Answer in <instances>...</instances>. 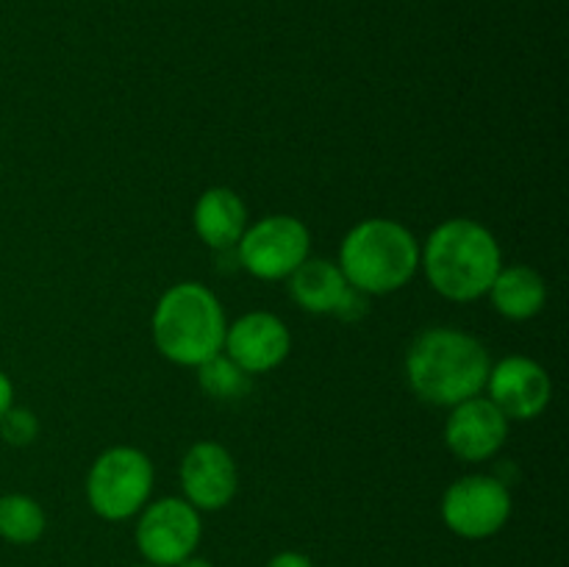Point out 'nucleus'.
<instances>
[{
    "instance_id": "obj_1",
    "label": "nucleus",
    "mask_w": 569,
    "mask_h": 567,
    "mask_svg": "<svg viewBox=\"0 0 569 567\" xmlns=\"http://www.w3.org/2000/svg\"><path fill=\"white\" fill-rule=\"evenodd\" d=\"M489 367L481 339L448 326L422 331L406 354V378L417 398L448 409L483 392Z\"/></svg>"
},
{
    "instance_id": "obj_2",
    "label": "nucleus",
    "mask_w": 569,
    "mask_h": 567,
    "mask_svg": "<svg viewBox=\"0 0 569 567\" xmlns=\"http://www.w3.org/2000/svg\"><path fill=\"white\" fill-rule=\"evenodd\" d=\"M420 265L428 284L442 298L456 304H472L483 298L503 267V250L498 239L470 217L445 220L426 239L420 250Z\"/></svg>"
},
{
    "instance_id": "obj_3",
    "label": "nucleus",
    "mask_w": 569,
    "mask_h": 567,
    "mask_svg": "<svg viewBox=\"0 0 569 567\" xmlns=\"http://www.w3.org/2000/svg\"><path fill=\"white\" fill-rule=\"evenodd\" d=\"M150 328L164 359L181 367H198L222 354L228 320L220 298L206 284L181 281L161 295Z\"/></svg>"
},
{
    "instance_id": "obj_4",
    "label": "nucleus",
    "mask_w": 569,
    "mask_h": 567,
    "mask_svg": "<svg viewBox=\"0 0 569 567\" xmlns=\"http://www.w3.org/2000/svg\"><path fill=\"white\" fill-rule=\"evenodd\" d=\"M337 265L356 292L389 295L403 289L420 270V245L400 222L370 217L342 239Z\"/></svg>"
},
{
    "instance_id": "obj_5",
    "label": "nucleus",
    "mask_w": 569,
    "mask_h": 567,
    "mask_svg": "<svg viewBox=\"0 0 569 567\" xmlns=\"http://www.w3.org/2000/svg\"><path fill=\"white\" fill-rule=\"evenodd\" d=\"M153 493V461L128 445L103 450L87 476V500L109 523L128 520L148 506Z\"/></svg>"
},
{
    "instance_id": "obj_6",
    "label": "nucleus",
    "mask_w": 569,
    "mask_h": 567,
    "mask_svg": "<svg viewBox=\"0 0 569 567\" xmlns=\"http://www.w3.org/2000/svg\"><path fill=\"white\" fill-rule=\"evenodd\" d=\"M233 253H237V265H242L253 278L281 281L309 259L311 233L298 217L270 215L256 226L244 228Z\"/></svg>"
},
{
    "instance_id": "obj_7",
    "label": "nucleus",
    "mask_w": 569,
    "mask_h": 567,
    "mask_svg": "<svg viewBox=\"0 0 569 567\" xmlns=\"http://www.w3.org/2000/svg\"><path fill=\"white\" fill-rule=\"evenodd\" d=\"M203 534L200 511L183 498H161L139 511L137 548L153 567H176L194 554Z\"/></svg>"
},
{
    "instance_id": "obj_8",
    "label": "nucleus",
    "mask_w": 569,
    "mask_h": 567,
    "mask_svg": "<svg viewBox=\"0 0 569 567\" xmlns=\"http://www.w3.org/2000/svg\"><path fill=\"white\" fill-rule=\"evenodd\" d=\"M511 517V493L495 476H465L442 495V520L465 539L495 537Z\"/></svg>"
},
{
    "instance_id": "obj_9",
    "label": "nucleus",
    "mask_w": 569,
    "mask_h": 567,
    "mask_svg": "<svg viewBox=\"0 0 569 567\" xmlns=\"http://www.w3.org/2000/svg\"><path fill=\"white\" fill-rule=\"evenodd\" d=\"M489 400L509 420H537L553 398V381L539 361L528 356H506L489 367Z\"/></svg>"
},
{
    "instance_id": "obj_10",
    "label": "nucleus",
    "mask_w": 569,
    "mask_h": 567,
    "mask_svg": "<svg viewBox=\"0 0 569 567\" xmlns=\"http://www.w3.org/2000/svg\"><path fill=\"white\" fill-rule=\"evenodd\" d=\"M292 350L287 322L272 311H248L226 328L222 354L237 361L248 376H261L281 365Z\"/></svg>"
},
{
    "instance_id": "obj_11",
    "label": "nucleus",
    "mask_w": 569,
    "mask_h": 567,
    "mask_svg": "<svg viewBox=\"0 0 569 567\" xmlns=\"http://www.w3.org/2000/svg\"><path fill=\"white\" fill-rule=\"evenodd\" d=\"M509 437V417L489 398H467L450 406L445 422V442L461 461H487L498 454Z\"/></svg>"
},
{
    "instance_id": "obj_12",
    "label": "nucleus",
    "mask_w": 569,
    "mask_h": 567,
    "mask_svg": "<svg viewBox=\"0 0 569 567\" xmlns=\"http://www.w3.org/2000/svg\"><path fill=\"white\" fill-rule=\"evenodd\" d=\"M183 500L198 511L226 509L239 489L237 461L220 442H194L181 461Z\"/></svg>"
},
{
    "instance_id": "obj_13",
    "label": "nucleus",
    "mask_w": 569,
    "mask_h": 567,
    "mask_svg": "<svg viewBox=\"0 0 569 567\" xmlns=\"http://www.w3.org/2000/svg\"><path fill=\"white\" fill-rule=\"evenodd\" d=\"M289 292L295 304L311 315H337L342 320H356L365 315V295L350 287L333 261L306 259L289 276Z\"/></svg>"
},
{
    "instance_id": "obj_14",
    "label": "nucleus",
    "mask_w": 569,
    "mask_h": 567,
    "mask_svg": "<svg viewBox=\"0 0 569 567\" xmlns=\"http://www.w3.org/2000/svg\"><path fill=\"white\" fill-rule=\"evenodd\" d=\"M192 222L203 245L217 253H231L248 228V209L233 189L211 187L194 203Z\"/></svg>"
},
{
    "instance_id": "obj_15",
    "label": "nucleus",
    "mask_w": 569,
    "mask_h": 567,
    "mask_svg": "<svg viewBox=\"0 0 569 567\" xmlns=\"http://www.w3.org/2000/svg\"><path fill=\"white\" fill-rule=\"evenodd\" d=\"M487 295L492 298L498 315L509 317V320H531L548 304V284L533 267H500Z\"/></svg>"
},
{
    "instance_id": "obj_16",
    "label": "nucleus",
    "mask_w": 569,
    "mask_h": 567,
    "mask_svg": "<svg viewBox=\"0 0 569 567\" xmlns=\"http://www.w3.org/2000/svg\"><path fill=\"white\" fill-rule=\"evenodd\" d=\"M48 517L31 495L11 493L0 498V537L11 545H31L44 534Z\"/></svg>"
},
{
    "instance_id": "obj_17",
    "label": "nucleus",
    "mask_w": 569,
    "mask_h": 567,
    "mask_svg": "<svg viewBox=\"0 0 569 567\" xmlns=\"http://www.w3.org/2000/svg\"><path fill=\"white\" fill-rule=\"evenodd\" d=\"M198 384L209 398L222 400V404L242 400L250 392V376L226 354H217L198 365Z\"/></svg>"
},
{
    "instance_id": "obj_18",
    "label": "nucleus",
    "mask_w": 569,
    "mask_h": 567,
    "mask_svg": "<svg viewBox=\"0 0 569 567\" xmlns=\"http://www.w3.org/2000/svg\"><path fill=\"white\" fill-rule=\"evenodd\" d=\"M39 434V420L31 409H22V406H11L3 417H0V437L6 439L14 448H26L37 439Z\"/></svg>"
},
{
    "instance_id": "obj_19",
    "label": "nucleus",
    "mask_w": 569,
    "mask_h": 567,
    "mask_svg": "<svg viewBox=\"0 0 569 567\" xmlns=\"http://www.w3.org/2000/svg\"><path fill=\"white\" fill-rule=\"evenodd\" d=\"M267 567H315L306 554H298V550H281V554L272 556L267 561Z\"/></svg>"
},
{
    "instance_id": "obj_20",
    "label": "nucleus",
    "mask_w": 569,
    "mask_h": 567,
    "mask_svg": "<svg viewBox=\"0 0 569 567\" xmlns=\"http://www.w3.org/2000/svg\"><path fill=\"white\" fill-rule=\"evenodd\" d=\"M11 406H14V384H11V378L0 370V417H3Z\"/></svg>"
},
{
    "instance_id": "obj_21",
    "label": "nucleus",
    "mask_w": 569,
    "mask_h": 567,
    "mask_svg": "<svg viewBox=\"0 0 569 567\" xmlns=\"http://www.w3.org/2000/svg\"><path fill=\"white\" fill-rule=\"evenodd\" d=\"M176 567H214V565H211V561L209 559H200V556H189V559H183V561H178V565Z\"/></svg>"
},
{
    "instance_id": "obj_22",
    "label": "nucleus",
    "mask_w": 569,
    "mask_h": 567,
    "mask_svg": "<svg viewBox=\"0 0 569 567\" xmlns=\"http://www.w3.org/2000/svg\"><path fill=\"white\" fill-rule=\"evenodd\" d=\"M137 567H153V565H137Z\"/></svg>"
}]
</instances>
